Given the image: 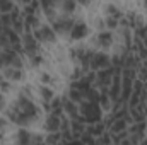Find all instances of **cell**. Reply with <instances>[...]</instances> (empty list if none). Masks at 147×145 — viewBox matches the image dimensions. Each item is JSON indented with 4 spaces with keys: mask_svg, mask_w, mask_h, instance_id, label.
I'll list each match as a JSON object with an SVG mask.
<instances>
[{
    "mask_svg": "<svg viewBox=\"0 0 147 145\" xmlns=\"http://www.w3.org/2000/svg\"><path fill=\"white\" fill-rule=\"evenodd\" d=\"M57 7H58V12L63 14V15H75L80 9L77 0H60L57 3Z\"/></svg>",
    "mask_w": 147,
    "mask_h": 145,
    "instance_id": "cell-10",
    "label": "cell"
},
{
    "mask_svg": "<svg viewBox=\"0 0 147 145\" xmlns=\"http://www.w3.org/2000/svg\"><path fill=\"white\" fill-rule=\"evenodd\" d=\"M74 22H75V17H74V15L58 14L50 24H51V28L55 29V33H57L58 36H69V33H70V29H72Z\"/></svg>",
    "mask_w": 147,
    "mask_h": 145,
    "instance_id": "cell-3",
    "label": "cell"
},
{
    "mask_svg": "<svg viewBox=\"0 0 147 145\" xmlns=\"http://www.w3.org/2000/svg\"><path fill=\"white\" fill-rule=\"evenodd\" d=\"M89 48L92 50H101V51H111L113 44H115V33L110 29H103V31H94V34H89L87 43Z\"/></svg>",
    "mask_w": 147,
    "mask_h": 145,
    "instance_id": "cell-1",
    "label": "cell"
},
{
    "mask_svg": "<svg viewBox=\"0 0 147 145\" xmlns=\"http://www.w3.org/2000/svg\"><path fill=\"white\" fill-rule=\"evenodd\" d=\"M36 80L38 84H45V85H51L55 89H58V85H62V77L58 73L51 72L50 68H41L38 70V75H36Z\"/></svg>",
    "mask_w": 147,
    "mask_h": 145,
    "instance_id": "cell-7",
    "label": "cell"
},
{
    "mask_svg": "<svg viewBox=\"0 0 147 145\" xmlns=\"http://www.w3.org/2000/svg\"><path fill=\"white\" fill-rule=\"evenodd\" d=\"M0 73L10 80L12 84H22L26 80V70L22 67H16V65H5L0 68Z\"/></svg>",
    "mask_w": 147,
    "mask_h": 145,
    "instance_id": "cell-6",
    "label": "cell"
},
{
    "mask_svg": "<svg viewBox=\"0 0 147 145\" xmlns=\"http://www.w3.org/2000/svg\"><path fill=\"white\" fill-rule=\"evenodd\" d=\"M10 140L16 142V144H31V130H29V126H19L12 133Z\"/></svg>",
    "mask_w": 147,
    "mask_h": 145,
    "instance_id": "cell-11",
    "label": "cell"
},
{
    "mask_svg": "<svg viewBox=\"0 0 147 145\" xmlns=\"http://www.w3.org/2000/svg\"><path fill=\"white\" fill-rule=\"evenodd\" d=\"M41 17L38 14H24V31H34L36 28H39L41 24Z\"/></svg>",
    "mask_w": 147,
    "mask_h": 145,
    "instance_id": "cell-12",
    "label": "cell"
},
{
    "mask_svg": "<svg viewBox=\"0 0 147 145\" xmlns=\"http://www.w3.org/2000/svg\"><path fill=\"white\" fill-rule=\"evenodd\" d=\"M21 46H22V53L26 56H31V55L41 51V43L38 41L36 36L31 31H24L21 34Z\"/></svg>",
    "mask_w": 147,
    "mask_h": 145,
    "instance_id": "cell-4",
    "label": "cell"
},
{
    "mask_svg": "<svg viewBox=\"0 0 147 145\" xmlns=\"http://www.w3.org/2000/svg\"><path fill=\"white\" fill-rule=\"evenodd\" d=\"M9 106V99H7V94L0 91V113H3Z\"/></svg>",
    "mask_w": 147,
    "mask_h": 145,
    "instance_id": "cell-13",
    "label": "cell"
},
{
    "mask_svg": "<svg viewBox=\"0 0 147 145\" xmlns=\"http://www.w3.org/2000/svg\"><path fill=\"white\" fill-rule=\"evenodd\" d=\"M111 67V56L108 55V51H101V50H94L89 60V70H101V68H108Z\"/></svg>",
    "mask_w": 147,
    "mask_h": 145,
    "instance_id": "cell-5",
    "label": "cell"
},
{
    "mask_svg": "<svg viewBox=\"0 0 147 145\" xmlns=\"http://www.w3.org/2000/svg\"><path fill=\"white\" fill-rule=\"evenodd\" d=\"M36 96L39 97L41 104H50L55 97H57V89L51 85H45V84H38L36 87Z\"/></svg>",
    "mask_w": 147,
    "mask_h": 145,
    "instance_id": "cell-8",
    "label": "cell"
},
{
    "mask_svg": "<svg viewBox=\"0 0 147 145\" xmlns=\"http://www.w3.org/2000/svg\"><path fill=\"white\" fill-rule=\"evenodd\" d=\"M33 34L43 46H55V43L58 41V34L55 33V29L51 28L50 22H41L39 28L33 31Z\"/></svg>",
    "mask_w": 147,
    "mask_h": 145,
    "instance_id": "cell-2",
    "label": "cell"
},
{
    "mask_svg": "<svg viewBox=\"0 0 147 145\" xmlns=\"http://www.w3.org/2000/svg\"><path fill=\"white\" fill-rule=\"evenodd\" d=\"M0 50H2V46H0Z\"/></svg>",
    "mask_w": 147,
    "mask_h": 145,
    "instance_id": "cell-14",
    "label": "cell"
},
{
    "mask_svg": "<svg viewBox=\"0 0 147 145\" xmlns=\"http://www.w3.org/2000/svg\"><path fill=\"white\" fill-rule=\"evenodd\" d=\"M123 9L118 5V3H115V2H106V3H103V7H101V14L105 15V17H118V19H121L123 17Z\"/></svg>",
    "mask_w": 147,
    "mask_h": 145,
    "instance_id": "cell-9",
    "label": "cell"
}]
</instances>
